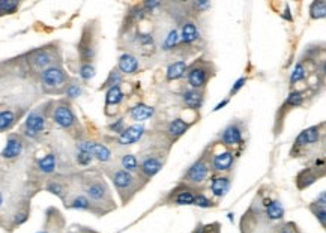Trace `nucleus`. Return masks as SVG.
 Instances as JSON below:
<instances>
[{"label": "nucleus", "instance_id": "1", "mask_svg": "<svg viewBox=\"0 0 326 233\" xmlns=\"http://www.w3.org/2000/svg\"><path fill=\"white\" fill-rule=\"evenodd\" d=\"M112 182L116 186L117 193L122 199V203H128L139 189V181L133 173H129L123 168H119L112 175Z\"/></svg>", "mask_w": 326, "mask_h": 233}, {"label": "nucleus", "instance_id": "2", "mask_svg": "<svg viewBox=\"0 0 326 233\" xmlns=\"http://www.w3.org/2000/svg\"><path fill=\"white\" fill-rule=\"evenodd\" d=\"M84 193H86V197L95 206L112 203L110 191H108V186L102 179H89L84 184Z\"/></svg>", "mask_w": 326, "mask_h": 233}, {"label": "nucleus", "instance_id": "3", "mask_svg": "<svg viewBox=\"0 0 326 233\" xmlns=\"http://www.w3.org/2000/svg\"><path fill=\"white\" fill-rule=\"evenodd\" d=\"M41 83L46 91L57 92L68 83V74L59 67H50L41 72Z\"/></svg>", "mask_w": 326, "mask_h": 233}, {"label": "nucleus", "instance_id": "4", "mask_svg": "<svg viewBox=\"0 0 326 233\" xmlns=\"http://www.w3.org/2000/svg\"><path fill=\"white\" fill-rule=\"evenodd\" d=\"M185 74L191 89L197 91H202L206 86L212 75V72L209 71V63H202V62H195L192 67L186 70Z\"/></svg>", "mask_w": 326, "mask_h": 233}, {"label": "nucleus", "instance_id": "5", "mask_svg": "<svg viewBox=\"0 0 326 233\" xmlns=\"http://www.w3.org/2000/svg\"><path fill=\"white\" fill-rule=\"evenodd\" d=\"M209 167L210 165H209L206 157H200L186 170V173L184 176V182L188 184V185H199V184H202L208 178V175H209V170H210Z\"/></svg>", "mask_w": 326, "mask_h": 233}, {"label": "nucleus", "instance_id": "6", "mask_svg": "<svg viewBox=\"0 0 326 233\" xmlns=\"http://www.w3.org/2000/svg\"><path fill=\"white\" fill-rule=\"evenodd\" d=\"M77 149H78V152L89 154L92 158H96L101 163H107V161L112 160L110 149H108L105 144H101V143H96V141H78Z\"/></svg>", "mask_w": 326, "mask_h": 233}, {"label": "nucleus", "instance_id": "7", "mask_svg": "<svg viewBox=\"0 0 326 233\" xmlns=\"http://www.w3.org/2000/svg\"><path fill=\"white\" fill-rule=\"evenodd\" d=\"M46 128V117L44 115H41L39 112H32L27 117H26V123H24V134L27 137H38Z\"/></svg>", "mask_w": 326, "mask_h": 233}, {"label": "nucleus", "instance_id": "8", "mask_svg": "<svg viewBox=\"0 0 326 233\" xmlns=\"http://www.w3.org/2000/svg\"><path fill=\"white\" fill-rule=\"evenodd\" d=\"M53 120L60 126V128L67 130V128H71V126L75 123V115L68 104H60L54 109Z\"/></svg>", "mask_w": 326, "mask_h": 233}, {"label": "nucleus", "instance_id": "9", "mask_svg": "<svg viewBox=\"0 0 326 233\" xmlns=\"http://www.w3.org/2000/svg\"><path fill=\"white\" fill-rule=\"evenodd\" d=\"M322 126H323V123L319 126V125H314V126H311V128H307V130H303L299 136H298V139H296V141H295V146H293V149H302V147H305V146H308V144H313V143H317L319 140H320V136H322V133H320V130H322Z\"/></svg>", "mask_w": 326, "mask_h": 233}, {"label": "nucleus", "instance_id": "10", "mask_svg": "<svg viewBox=\"0 0 326 233\" xmlns=\"http://www.w3.org/2000/svg\"><path fill=\"white\" fill-rule=\"evenodd\" d=\"M144 134V126L140 125V123H134L131 126H128L125 128L120 134H119V144L120 146H128V144H133V143H137Z\"/></svg>", "mask_w": 326, "mask_h": 233}, {"label": "nucleus", "instance_id": "11", "mask_svg": "<svg viewBox=\"0 0 326 233\" xmlns=\"http://www.w3.org/2000/svg\"><path fill=\"white\" fill-rule=\"evenodd\" d=\"M194 200H195V193L189 186H181L170 196V202L179 206H191L194 205Z\"/></svg>", "mask_w": 326, "mask_h": 233}, {"label": "nucleus", "instance_id": "12", "mask_svg": "<svg viewBox=\"0 0 326 233\" xmlns=\"http://www.w3.org/2000/svg\"><path fill=\"white\" fill-rule=\"evenodd\" d=\"M51 62H53V56L48 50H36L30 54V63L35 70H47L51 67Z\"/></svg>", "mask_w": 326, "mask_h": 233}, {"label": "nucleus", "instance_id": "13", "mask_svg": "<svg viewBox=\"0 0 326 233\" xmlns=\"http://www.w3.org/2000/svg\"><path fill=\"white\" fill-rule=\"evenodd\" d=\"M139 168H140V173L146 179H150V178H154L157 173H160V170L163 168V161L157 157H147V158L143 160V163Z\"/></svg>", "mask_w": 326, "mask_h": 233}, {"label": "nucleus", "instance_id": "14", "mask_svg": "<svg viewBox=\"0 0 326 233\" xmlns=\"http://www.w3.org/2000/svg\"><path fill=\"white\" fill-rule=\"evenodd\" d=\"M221 141L226 146H236L242 143V130L237 123H232L221 133Z\"/></svg>", "mask_w": 326, "mask_h": 233}, {"label": "nucleus", "instance_id": "15", "mask_svg": "<svg viewBox=\"0 0 326 233\" xmlns=\"http://www.w3.org/2000/svg\"><path fill=\"white\" fill-rule=\"evenodd\" d=\"M21 151H23V141H21V139L17 136H9L2 151V157L5 160H12L17 158L21 154Z\"/></svg>", "mask_w": 326, "mask_h": 233}, {"label": "nucleus", "instance_id": "16", "mask_svg": "<svg viewBox=\"0 0 326 233\" xmlns=\"http://www.w3.org/2000/svg\"><path fill=\"white\" fill-rule=\"evenodd\" d=\"M230 189V178L229 176H213L212 178V182H210V191L213 194V197H218V199H223L227 191Z\"/></svg>", "mask_w": 326, "mask_h": 233}, {"label": "nucleus", "instance_id": "17", "mask_svg": "<svg viewBox=\"0 0 326 233\" xmlns=\"http://www.w3.org/2000/svg\"><path fill=\"white\" fill-rule=\"evenodd\" d=\"M233 161H234V155L229 151L226 152H221V154H216L213 158H212V168L215 172H227L232 168L233 165Z\"/></svg>", "mask_w": 326, "mask_h": 233}, {"label": "nucleus", "instance_id": "18", "mask_svg": "<svg viewBox=\"0 0 326 233\" xmlns=\"http://www.w3.org/2000/svg\"><path fill=\"white\" fill-rule=\"evenodd\" d=\"M140 68V63L137 60L136 56L125 53L119 57V63H117V70L123 74H136Z\"/></svg>", "mask_w": 326, "mask_h": 233}, {"label": "nucleus", "instance_id": "19", "mask_svg": "<svg viewBox=\"0 0 326 233\" xmlns=\"http://www.w3.org/2000/svg\"><path fill=\"white\" fill-rule=\"evenodd\" d=\"M182 99L188 109L192 110H199L203 104V91L197 89H188L182 93Z\"/></svg>", "mask_w": 326, "mask_h": 233}, {"label": "nucleus", "instance_id": "20", "mask_svg": "<svg viewBox=\"0 0 326 233\" xmlns=\"http://www.w3.org/2000/svg\"><path fill=\"white\" fill-rule=\"evenodd\" d=\"M317 179H319V173L314 170V168H305V170L299 172L298 176H296L298 189H301V191H302V189H305L310 185H313Z\"/></svg>", "mask_w": 326, "mask_h": 233}, {"label": "nucleus", "instance_id": "21", "mask_svg": "<svg viewBox=\"0 0 326 233\" xmlns=\"http://www.w3.org/2000/svg\"><path fill=\"white\" fill-rule=\"evenodd\" d=\"M265 208H266V217L271 221H278V220H282V217H284V206H282L278 200L266 199Z\"/></svg>", "mask_w": 326, "mask_h": 233}, {"label": "nucleus", "instance_id": "22", "mask_svg": "<svg viewBox=\"0 0 326 233\" xmlns=\"http://www.w3.org/2000/svg\"><path fill=\"white\" fill-rule=\"evenodd\" d=\"M199 36H200V33H199L197 26H195L192 21H185L182 26V30H181V35H179L182 42H185V44H192V42L199 39Z\"/></svg>", "mask_w": 326, "mask_h": 233}, {"label": "nucleus", "instance_id": "23", "mask_svg": "<svg viewBox=\"0 0 326 233\" xmlns=\"http://www.w3.org/2000/svg\"><path fill=\"white\" fill-rule=\"evenodd\" d=\"M186 70H188L186 62H184V60L175 62V63H171V65H168L167 72H165V77H167V80H168V81L179 80L181 77H184V75H185Z\"/></svg>", "mask_w": 326, "mask_h": 233}, {"label": "nucleus", "instance_id": "24", "mask_svg": "<svg viewBox=\"0 0 326 233\" xmlns=\"http://www.w3.org/2000/svg\"><path fill=\"white\" fill-rule=\"evenodd\" d=\"M188 128H189V125L184 120V119H175V120H171L170 123H168V126H167V133H168V136L171 137V139H179V137H182L186 131H188Z\"/></svg>", "mask_w": 326, "mask_h": 233}, {"label": "nucleus", "instance_id": "25", "mask_svg": "<svg viewBox=\"0 0 326 233\" xmlns=\"http://www.w3.org/2000/svg\"><path fill=\"white\" fill-rule=\"evenodd\" d=\"M155 110L150 107V105H146V104H137L136 107L131 109V112H129V116H131L134 120L137 122H143L146 119H150L152 116H154Z\"/></svg>", "mask_w": 326, "mask_h": 233}, {"label": "nucleus", "instance_id": "26", "mask_svg": "<svg viewBox=\"0 0 326 233\" xmlns=\"http://www.w3.org/2000/svg\"><path fill=\"white\" fill-rule=\"evenodd\" d=\"M56 165H57V160H56V155L53 154H48L46 157H42L39 161H38V168L41 173H46V175H50L56 170Z\"/></svg>", "mask_w": 326, "mask_h": 233}, {"label": "nucleus", "instance_id": "27", "mask_svg": "<svg viewBox=\"0 0 326 233\" xmlns=\"http://www.w3.org/2000/svg\"><path fill=\"white\" fill-rule=\"evenodd\" d=\"M123 101V92L120 91L119 86L110 88L105 93V107H110V105H117Z\"/></svg>", "mask_w": 326, "mask_h": 233}, {"label": "nucleus", "instance_id": "28", "mask_svg": "<svg viewBox=\"0 0 326 233\" xmlns=\"http://www.w3.org/2000/svg\"><path fill=\"white\" fill-rule=\"evenodd\" d=\"M310 17L313 20H322L326 17V2L325 0H316L310 5Z\"/></svg>", "mask_w": 326, "mask_h": 233}, {"label": "nucleus", "instance_id": "29", "mask_svg": "<svg viewBox=\"0 0 326 233\" xmlns=\"http://www.w3.org/2000/svg\"><path fill=\"white\" fill-rule=\"evenodd\" d=\"M303 98H305V96H303V92H301V91L290 92L282 107H284V109H286V107H290V109L299 107V105H302V102H303ZM282 107H281V109H282Z\"/></svg>", "mask_w": 326, "mask_h": 233}, {"label": "nucleus", "instance_id": "30", "mask_svg": "<svg viewBox=\"0 0 326 233\" xmlns=\"http://www.w3.org/2000/svg\"><path fill=\"white\" fill-rule=\"evenodd\" d=\"M15 123V115L11 110L0 112V131H6Z\"/></svg>", "mask_w": 326, "mask_h": 233}, {"label": "nucleus", "instance_id": "31", "mask_svg": "<svg viewBox=\"0 0 326 233\" xmlns=\"http://www.w3.org/2000/svg\"><path fill=\"white\" fill-rule=\"evenodd\" d=\"M71 209H77V210H92V203L86 196H77L74 197V200L70 203Z\"/></svg>", "mask_w": 326, "mask_h": 233}, {"label": "nucleus", "instance_id": "32", "mask_svg": "<svg viewBox=\"0 0 326 233\" xmlns=\"http://www.w3.org/2000/svg\"><path fill=\"white\" fill-rule=\"evenodd\" d=\"M120 163H122L123 170H126V172H129V173L139 170V161H137V158H136L134 155H131V154L123 155Z\"/></svg>", "mask_w": 326, "mask_h": 233}, {"label": "nucleus", "instance_id": "33", "mask_svg": "<svg viewBox=\"0 0 326 233\" xmlns=\"http://www.w3.org/2000/svg\"><path fill=\"white\" fill-rule=\"evenodd\" d=\"M179 33H178V30L176 29H173V30H170L168 32V35L165 36V41H164V46H163V50H165V51H170V50H173L176 46H178V42H179Z\"/></svg>", "mask_w": 326, "mask_h": 233}, {"label": "nucleus", "instance_id": "34", "mask_svg": "<svg viewBox=\"0 0 326 233\" xmlns=\"http://www.w3.org/2000/svg\"><path fill=\"white\" fill-rule=\"evenodd\" d=\"M122 83V74L119 72V70H113L110 74H108L105 83L102 84V88L105 89H110V88H115V86H119V84Z\"/></svg>", "mask_w": 326, "mask_h": 233}, {"label": "nucleus", "instance_id": "35", "mask_svg": "<svg viewBox=\"0 0 326 233\" xmlns=\"http://www.w3.org/2000/svg\"><path fill=\"white\" fill-rule=\"evenodd\" d=\"M305 75H307V71H305V68H303L302 63H296L295 70L290 74V84H296L298 81H302L303 78H305Z\"/></svg>", "mask_w": 326, "mask_h": 233}, {"label": "nucleus", "instance_id": "36", "mask_svg": "<svg viewBox=\"0 0 326 233\" xmlns=\"http://www.w3.org/2000/svg\"><path fill=\"white\" fill-rule=\"evenodd\" d=\"M46 189H47L48 193H51V194H54V196H57V197H60V199L65 197V188H63V185H62L60 182H57V181H50V182L47 184Z\"/></svg>", "mask_w": 326, "mask_h": 233}, {"label": "nucleus", "instance_id": "37", "mask_svg": "<svg viewBox=\"0 0 326 233\" xmlns=\"http://www.w3.org/2000/svg\"><path fill=\"white\" fill-rule=\"evenodd\" d=\"M80 77L83 78V80H92L93 77H95V67L92 65V63H81V67H80Z\"/></svg>", "mask_w": 326, "mask_h": 233}, {"label": "nucleus", "instance_id": "38", "mask_svg": "<svg viewBox=\"0 0 326 233\" xmlns=\"http://www.w3.org/2000/svg\"><path fill=\"white\" fill-rule=\"evenodd\" d=\"M194 205H195V206H199V208H203V209H208V208H213V206H215V203H213L206 194H203V193L195 194Z\"/></svg>", "mask_w": 326, "mask_h": 233}, {"label": "nucleus", "instance_id": "39", "mask_svg": "<svg viewBox=\"0 0 326 233\" xmlns=\"http://www.w3.org/2000/svg\"><path fill=\"white\" fill-rule=\"evenodd\" d=\"M81 86L78 83H71V84H68L67 86V89H65V93H67V96L68 98H71V99H74V98H78L80 95H81Z\"/></svg>", "mask_w": 326, "mask_h": 233}, {"label": "nucleus", "instance_id": "40", "mask_svg": "<svg viewBox=\"0 0 326 233\" xmlns=\"http://www.w3.org/2000/svg\"><path fill=\"white\" fill-rule=\"evenodd\" d=\"M20 3L14 2V0H2V11L0 14H12L18 9Z\"/></svg>", "mask_w": 326, "mask_h": 233}, {"label": "nucleus", "instance_id": "41", "mask_svg": "<svg viewBox=\"0 0 326 233\" xmlns=\"http://www.w3.org/2000/svg\"><path fill=\"white\" fill-rule=\"evenodd\" d=\"M310 208L314 212L316 218L320 221V226L325 229V226H326V208H319V206H314V205H311Z\"/></svg>", "mask_w": 326, "mask_h": 233}, {"label": "nucleus", "instance_id": "42", "mask_svg": "<svg viewBox=\"0 0 326 233\" xmlns=\"http://www.w3.org/2000/svg\"><path fill=\"white\" fill-rule=\"evenodd\" d=\"M75 160H77V163H78L80 165H83V167L91 165V163L93 161V158H92L89 154H86V152H78L77 157H75Z\"/></svg>", "mask_w": 326, "mask_h": 233}, {"label": "nucleus", "instance_id": "43", "mask_svg": "<svg viewBox=\"0 0 326 233\" xmlns=\"http://www.w3.org/2000/svg\"><path fill=\"white\" fill-rule=\"evenodd\" d=\"M108 130L110 131H113V133H117V134H120L123 130H125V123H123V119H117L116 122H113V123H110L108 125Z\"/></svg>", "mask_w": 326, "mask_h": 233}, {"label": "nucleus", "instance_id": "44", "mask_svg": "<svg viewBox=\"0 0 326 233\" xmlns=\"http://www.w3.org/2000/svg\"><path fill=\"white\" fill-rule=\"evenodd\" d=\"M245 83H247V78H245V77H242V78H239L237 81H234V84H233L232 89H230V95H229V96H233L234 93H237L239 91H241V89L245 86Z\"/></svg>", "mask_w": 326, "mask_h": 233}, {"label": "nucleus", "instance_id": "45", "mask_svg": "<svg viewBox=\"0 0 326 233\" xmlns=\"http://www.w3.org/2000/svg\"><path fill=\"white\" fill-rule=\"evenodd\" d=\"M160 5H161L160 2H154V0H150V2H146V3L143 5V9H144V12H149V11L152 12L155 8H158Z\"/></svg>", "mask_w": 326, "mask_h": 233}, {"label": "nucleus", "instance_id": "46", "mask_svg": "<svg viewBox=\"0 0 326 233\" xmlns=\"http://www.w3.org/2000/svg\"><path fill=\"white\" fill-rule=\"evenodd\" d=\"M139 41H140V44L141 46H152V36L150 35H140L139 36Z\"/></svg>", "mask_w": 326, "mask_h": 233}, {"label": "nucleus", "instance_id": "47", "mask_svg": "<svg viewBox=\"0 0 326 233\" xmlns=\"http://www.w3.org/2000/svg\"><path fill=\"white\" fill-rule=\"evenodd\" d=\"M293 229H295L293 224H292V223H287V224H284L282 227H279V233H293V232H295Z\"/></svg>", "mask_w": 326, "mask_h": 233}, {"label": "nucleus", "instance_id": "48", "mask_svg": "<svg viewBox=\"0 0 326 233\" xmlns=\"http://www.w3.org/2000/svg\"><path fill=\"white\" fill-rule=\"evenodd\" d=\"M27 221V214H18L17 217H15V224H23V223H26Z\"/></svg>", "mask_w": 326, "mask_h": 233}, {"label": "nucleus", "instance_id": "49", "mask_svg": "<svg viewBox=\"0 0 326 233\" xmlns=\"http://www.w3.org/2000/svg\"><path fill=\"white\" fill-rule=\"evenodd\" d=\"M194 5H195V8H197L199 11H200V9H208V8H210V3H209V2H195Z\"/></svg>", "mask_w": 326, "mask_h": 233}, {"label": "nucleus", "instance_id": "50", "mask_svg": "<svg viewBox=\"0 0 326 233\" xmlns=\"http://www.w3.org/2000/svg\"><path fill=\"white\" fill-rule=\"evenodd\" d=\"M229 101H230V98H227V99H224V101H221L218 105H216V107L213 109V112H218V110H221L223 107H226V105L229 104Z\"/></svg>", "mask_w": 326, "mask_h": 233}, {"label": "nucleus", "instance_id": "51", "mask_svg": "<svg viewBox=\"0 0 326 233\" xmlns=\"http://www.w3.org/2000/svg\"><path fill=\"white\" fill-rule=\"evenodd\" d=\"M284 18L292 21V17H290V11H289V6H286V14H284Z\"/></svg>", "mask_w": 326, "mask_h": 233}, {"label": "nucleus", "instance_id": "52", "mask_svg": "<svg viewBox=\"0 0 326 233\" xmlns=\"http://www.w3.org/2000/svg\"><path fill=\"white\" fill-rule=\"evenodd\" d=\"M2 205H3V194L0 193V206H2Z\"/></svg>", "mask_w": 326, "mask_h": 233}, {"label": "nucleus", "instance_id": "53", "mask_svg": "<svg viewBox=\"0 0 326 233\" xmlns=\"http://www.w3.org/2000/svg\"><path fill=\"white\" fill-rule=\"evenodd\" d=\"M0 11H2V0H0Z\"/></svg>", "mask_w": 326, "mask_h": 233}, {"label": "nucleus", "instance_id": "54", "mask_svg": "<svg viewBox=\"0 0 326 233\" xmlns=\"http://www.w3.org/2000/svg\"><path fill=\"white\" fill-rule=\"evenodd\" d=\"M38 233H48V232H46V230H42V232H38Z\"/></svg>", "mask_w": 326, "mask_h": 233}]
</instances>
